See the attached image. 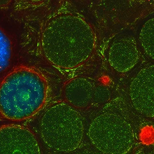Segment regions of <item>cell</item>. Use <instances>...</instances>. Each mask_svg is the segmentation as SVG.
<instances>
[{
	"instance_id": "6da1fadb",
	"label": "cell",
	"mask_w": 154,
	"mask_h": 154,
	"mask_svg": "<svg viewBox=\"0 0 154 154\" xmlns=\"http://www.w3.org/2000/svg\"><path fill=\"white\" fill-rule=\"evenodd\" d=\"M96 40L94 30L85 19L73 14H63L53 17L45 26L42 52L53 66L72 69L90 58Z\"/></svg>"
},
{
	"instance_id": "7a4b0ae2",
	"label": "cell",
	"mask_w": 154,
	"mask_h": 154,
	"mask_svg": "<svg viewBox=\"0 0 154 154\" xmlns=\"http://www.w3.org/2000/svg\"><path fill=\"white\" fill-rule=\"evenodd\" d=\"M48 94V81L41 73L28 66L16 67L0 84V115L10 121L29 119L42 109Z\"/></svg>"
},
{
	"instance_id": "3957f363",
	"label": "cell",
	"mask_w": 154,
	"mask_h": 154,
	"mask_svg": "<svg viewBox=\"0 0 154 154\" xmlns=\"http://www.w3.org/2000/svg\"><path fill=\"white\" fill-rule=\"evenodd\" d=\"M42 140L53 150L70 152L81 143L84 126L79 113L67 103H59L49 108L40 124Z\"/></svg>"
},
{
	"instance_id": "277c9868",
	"label": "cell",
	"mask_w": 154,
	"mask_h": 154,
	"mask_svg": "<svg viewBox=\"0 0 154 154\" xmlns=\"http://www.w3.org/2000/svg\"><path fill=\"white\" fill-rule=\"evenodd\" d=\"M88 134L92 145L103 154H127L134 143L130 124L114 113H104L94 118Z\"/></svg>"
},
{
	"instance_id": "5b68a950",
	"label": "cell",
	"mask_w": 154,
	"mask_h": 154,
	"mask_svg": "<svg viewBox=\"0 0 154 154\" xmlns=\"http://www.w3.org/2000/svg\"><path fill=\"white\" fill-rule=\"evenodd\" d=\"M0 154H41L37 138L25 127L8 124L0 127Z\"/></svg>"
},
{
	"instance_id": "8992f818",
	"label": "cell",
	"mask_w": 154,
	"mask_h": 154,
	"mask_svg": "<svg viewBox=\"0 0 154 154\" xmlns=\"http://www.w3.org/2000/svg\"><path fill=\"white\" fill-rule=\"evenodd\" d=\"M129 96L134 108L146 117L154 118V65L140 71L131 82Z\"/></svg>"
},
{
	"instance_id": "52a82bcc",
	"label": "cell",
	"mask_w": 154,
	"mask_h": 154,
	"mask_svg": "<svg viewBox=\"0 0 154 154\" xmlns=\"http://www.w3.org/2000/svg\"><path fill=\"white\" fill-rule=\"evenodd\" d=\"M139 53L133 39L122 38L111 44L108 52V61L112 68L119 73H126L136 65Z\"/></svg>"
},
{
	"instance_id": "ba28073f",
	"label": "cell",
	"mask_w": 154,
	"mask_h": 154,
	"mask_svg": "<svg viewBox=\"0 0 154 154\" xmlns=\"http://www.w3.org/2000/svg\"><path fill=\"white\" fill-rule=\"evenodd\" d=\"M97 89L95 82L91 79L76 77L65 83L63 96L67 104L71 106L85 108L94 102Z\"/></svg>"
},
{
	"instance_id": "9c48e42d",
	"label": "cell",
	"mask_w": 154,
	"mask_h": 154,
	"mask_svg": "<svg viewBox=\"0 0 154 154\" xmlns=\"http://www.w3.org/2000/svg\"><path fill=\"white\" fill-rule=\"evenodd\" d=\"M140 41L146 55L154 60V18L148 20L143 25Z\"/></svg>"
},
{
	"instance_id": "30bf717a",
	"label": "cell",
	"mask_w": 154,
	"mask_h": 154,
	"mask_svg": "<svg viewBox=\"0 0 154 154\" xmlns=\"http://www.w3.org/2000/svg\"><path fill=\"white\" fill-rule=\"evenodd\" d=\"M11 55V44L10 39L0 28V73L8 68Z\"/></svg>"
}]
</instances>
